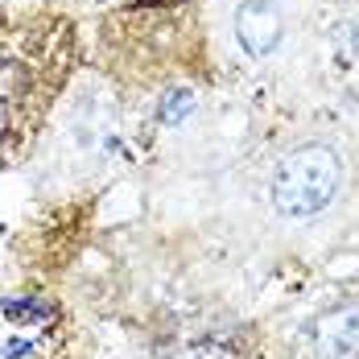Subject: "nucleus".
<instances>
[{
  "label": "nucleus",
  "instance_id": "obj_1",
  "mask_svg": "<svg viewBox=\"0 0 359 359\" xmlns=\"http://www.w3.org/2000/svg\"><path fill=\"white\" fill-rule=\"evenodd\" d=\"M343 182V161L330 144H302L281 157L273 174V207L285 219H314L334 203Z\"/></svg>",
  "mask_w": 359,
  "mask_h": 359
},
{
  "label": "nucleus",
  "instance_id": "obj_2",
  "mask_svg": "<svg viewBox=\"0 0 359 359\" xmlns=\"http://www.w3.org/2000/svg\"><path fill=\"white\" fill-rule=\"evenodd\" d=\"M281 34H285V21H281V8L273 0H248L240 4L236 13V37L240 46L248 50L252 58H264L281 46Z\"/></svg>",
  "mask_w": 359,
  "mask_h": 359
},
{
  "label": "nucleus",
  "instance_id": "obj_3",
  "mask_svg": "<svg viewBox=\"0 0 359 359\" xmlns=\"http://www.w3.org/2000/svg\"><path fill=\"white\" fill-rule=\"evenodd\" d=\"M314 351L323 359H355L359 355V306H334L314 323Z\"/></svg>",
  "mask_w": 359,
  "mask_h": 359
},
{
  "label": "nucleus",
  "instance_id": "obj_4",
  "mask_svg": "<svg viewBox=\"0 0 359 359\" xmlns=\"http://www.w3.org/2000/svg\"><path fill=\"white\" fill-rule=\"evenodd\" d=\"M190 111H194V91H186V87H174V91L161 100V120H165V124H182Z\"/></svg>",
  "mask_w": 359,
  "mask_h": 359
},
{
  "label": "nucleus",
  "instance_id": "obj_5",
  "mask_svg": "<svg viewBox=\"0 0 359 359\" xmlns=\"http://www.w3.org/2000/svg\"><path fill=\"white\" fill-rule=\"evenodd\" d=\"M343 41H347V58H351V62H359V17L347 25V29H343Z\"/></svg>",
  "mask_w": 359,
  "mask_h": 359
},
{
  "label": "nucleus",
  "instance_id": "obj_6",
  "mask_svg": "<svg viewBox=\"0 0 359 359\" xmlns=\"http://www.w3.org/2000/svg\"><path fill=\"white\" fill-rule=\"evenodd\" d=\"M8 128V111H4V104H0V133Z\"/></svg>",
  "mask_w": 359,
  "mask_h": 359
}]
</instances>
